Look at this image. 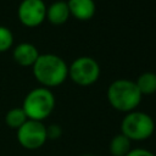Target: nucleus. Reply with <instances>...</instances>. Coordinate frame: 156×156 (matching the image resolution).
<instances>
[{"mask_svg": "<svg viewBox=\"0 0 156 156\" xmlns=\"http://www.w3.org/2000/svg\"><path fill=\"white\" fill-rule=\"evenodd\" d=\"M35 78L45 87H56L61 84L68 76L66 62L57 55L44 54L39 55L33 65Z\"/></svg>", "mask_w": 156, "mask_h": 156, "instance_id": "f257e3e1", "label": "nucleus"}, {"mask_svg": "<svg viewBox=\"0 0 156 156\" xmlns=\"http://www.w3.org/2000/svg\"><path fill=\"white\" fill-rule=\"evenodd\" d=\"M141 94L135 82L117 79L107 89V99L113 108L121 112H132L141 101Z\"/></svg>", "mask_w": 156, "mask_h": 156, "instance_id": "f03ea898", "label": "nucleus"}, {"mask_svg": "<svg viewBox=\"0 0 156 156\" xmlns=\"http://www.w3.org/2000/svg\"><path fill=\"white\" fill-rule=\"evenodd\" d=\"M55 107V96L48 88H35L30 90L24 100L22 108L28 119L43 122L49 117Z\"/></svg>", "mask_w": 156, "mask_h": 156, "instance_id": "7ed1b4c3", "label": "nucleus"}, {"mask_svg": "<svg viewBox=\"0 0 156 156\" xmlns=\"http://www.w3.org/2000/svg\"><path fill=\"white\" fill-rule=\"evenodd\" d=\"M155 132L152 117L141 111L128 112L121 123V133L130 141H141L149 139Z\"/></svg>", "mask_w": 156, "mask_h": 156, "instance_id": "20e7f679", "label": "nucleus"}, {"mask_svg": "<svg viewBox=\"0 0 156 156\" xmlns=\"http://www.w3.org/2000/svg\"><path fill=\"white\" fill-rule=\"evenodd\" d=\"M17 140L27 150L40 149L46 141V126L40 121L27 119L17 129Z\"/></svg>", "mask_w": 156, "mask_h": 156, "instance_id": "39448f33", "label": "nucleus"}, {"mask_svg": "<svg viewBox=\"0 0 156 156\" xmlns=\"http://www.w3.org/2000/svg\"><path fill=\"white\" fill-rule=\"evenodd\" d=\"M68 74L74 83L79 85H90L99 79L100 66L94 58L89 56H82L71 63Z\"/></svg>", "mask_w": 156, "mask_h": 156, "instance_id": "423d86ee", "label": "nucleus"}, {"mask_svg": "<svg viewBox=\"0 0 156 156\" xmlns=\"http://www.w3.org/2000/svg\"><path fill=\"white\" fill-rule=\"evenodd\" d=\"M18 17L26 26H38L46 17V6L43 0H22L18 6Z\"/></svg>", "mask_w": 156, "mask_h": 156, "instance_id": "0eeeda50", "label": "nucleus"}, {"mask_svg": "<svg viewBox=\"0 0 156 156\" xmlns=\"http://www.w3.org/2000/svg\"><path fill=\"white\" fill-rule=\"evenodd\" d=\"M67 5L69 13L80 21L90 20L94 16L96 9L94 0H68Z\"/></svg>", "mask_w": 156, "mask_h": 156, "instance_id": "6e6552de", "label": "nucleus"}, {"mask_svg": "<svg viewBox=\"0 0 156 156\" xmlns=\"http://www.w3.org/2000/svg\"><path fill=\"white\" fill-rule=\"evenodd\" d=\"M39 57L38 49L30 43H21L13 50V58L22 66L34 65L37 58Z\"/></svg>", "mask_w": 156, "mask_h": 156, "instance_id": "1a4fd4ad", "label": "nucleus"}, {"mask_svg": "<svg viewBox=\"0 0 156 156\" xmlns=\"http://www.w3.org/2000/svg\"><path fill=\"white\" fill-rule=\"evenodd\" d=\"M69 15L71 13H69L67 2L62 1V0L52 2L49 6V9H46V17L54 24H62V23H65L68 20Z\"/></svg>", "mask_w": 156, "mask_h": 156, "instance_id": "9d476101", "label": "nucleus"}, {"mask_svg": "<svg viewBox=\"0 0 156 156\" xmlns=\"http://www.w3.org/2000/svg\"><path fill=\"white\" fill-rule=\"evenodd\" d=\"M132 150V141L122 133L116 134L110 141V152L112 156H126Z\"/></svg>", "mask_w": 156, "mask_h": 156, "instance_id": "9b49d317", "label": "nucleus"}, {"mask_svg": "<svg viewBox=\"0 0 156 156\" xmlns=\"http://www.w3.org/2000/svg\"><path fill=\"white\" fill-rule=\"evenodd\" d=\"M141 95H150L156 91V74L152 72H145L135 82Z\"/></svg>", "mask_w": 156, "mask_h": 156, "instance_id": "f8f14e48", "label": "nucleus"}, {"mask_svg": "<svg viewBox=\"0 0 156 156\" xmlns=\"http://www.w3.org/2000/svg\"><path fill=\"white\" fill-rule=\"evenodd\" d=\"M27 119H28V117L24 113L22 107H13V108H11V110L7 111V113L5 116L6 124L10 128H13V129H18Z\"/></svg>", "mask_w": 156, "mask_h": 156, "instance_id": "ddd939ff", "label": "nucleus"}, {"mask_svg": "<svg viewBox=\"0 0 156 156\" xmlns=\"http://www.w3.org/2000/svg\"><path fill=\"white\" fill-rule=\"evenodd\" d=\"M13 41V35L12 32L4 26H0V51L7 50Z\"/></svg>", "mask_w": 156, "mask_h": 156, "instance_id": "4468645a", "label": "nucleus"}, {"mask_svg": "<svg viewBox=\"0 0 156 156\" xmlns=\"http://www.w3.org/2000/svg\"><path fill=\"white\" fill-rule=\"evenodd\" d=\"M62 135V128L58 124H50L46 127V138L48 140H56Z\"/></svg>", "mask_w": 156, "mask_h": 156, "instance_id": "2eb2a0df", "label": "nucleus"}, {"mask_svg": "<svg viewBox=\"0 0 156 156\" xmlns=\"http://www.w3.org/2000/svg\"><path fill=\"white\" fill-rule=\"evenodd\" d=\"M126 156H156L152 151L144 149V147H136V149H132Z\"/></svg>", "mask_w": 156, "mask_h": 156, "instance_id": "dca6fc26", "label": "nucleus"}, {"mask_svg": "<svg viewBox=\"0 0 156 156\" xmlns=\"http://www.w3.org/2000/svg\"><path fill=\"white\" fill-rule=\"evenodd\" d=\"M80 156H94V155H80Z\"/></svg>", "mask_w": 156, "mask_h": 156, "instance_id": "f3484780", "label": "nucleus"}]
</instances>
